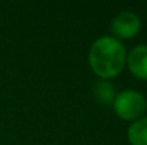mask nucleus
<instances>
[{"label":"nucleus","instance_id":"f257e3e1","mask_svg":"<svg viewBox=\"0 0 147 145\" xmlns=\"http://www.w3.org/2000/svg\"><path fill=\"white\" fill-rule=\"evenodd\" d=\"M89 63L97 76L111 78L124 67L126 50L117 39L103 36L92 44L89 51Z\"/></svg>","mask_w":147,"mask_h":145},{"label":"nucleus","instance_id":"f03ea898","mask_svg":"<svg viewBox=\"0 0 147 145\" xmlns=\"http://www.w3.org/2000/svg\"><path fill=\"white\" fill-rule=\"evenodd\" d=\"M114 111L123 120H139L146 111V98L136 90H124L117 94L114 101Z\"/></svg>","mask_w":147,"mask_h":145},{"label":"nucleus","instance_id":"7ed1b4c3","mask_svg":"<svg viewBox=\"0 0 147 145\" xmlns=\"http://www.w3.org/2000/svg\"><path fill=\"white\" fill-rule=\"evenodd\" d=\"M111 31L121 39H130L140 30V19L133 11H121L111 20Z\"/></svg>","mask_w":147,"mask_h":145},{"label":"nucleus","instance_id":"20e7f679","mask_svg":"<svg viewBox=\"0 0 147 145\" xmlns=\"http://www.w3.org/2000/svg\"><path fill=\"white\" fill-rule=\"evenodd\" d=\"M127 64L130 71L142 78L147 80V46L146 44H140L133 48L129 55H127Z\"/></svg>","mask_w":147,"mask_h":145},{"label":"nucleus","instance_id":"39448f33","mask_svg":"<svg viewBox=\"0 0 147 145\" xmlns=\"http://www.w3.org/2000/svg\"><path fill=\"white\" fill-rule=\"evenodd\" d=\"M127 137L131 145H147V115L136 120L129 127Z\"/></svg>","mask_w":147,"mask_h":145},{"label":"nucleus","instance_id":"423d86ee","mask_svg":"<svg viewBox=\"0 0 147 145\" xmlns=\"http://www.w3.org/2000/svg\"><path fill=\"white\" fill-rule=\"evenodd\" d=\"M93 93H94L96 100H97L98 102H101V104H110L116 98V88L107 80H100V81H97L94 84Z\"/></svg>","mask_w":147,"mask_h":145}]
</instances>
